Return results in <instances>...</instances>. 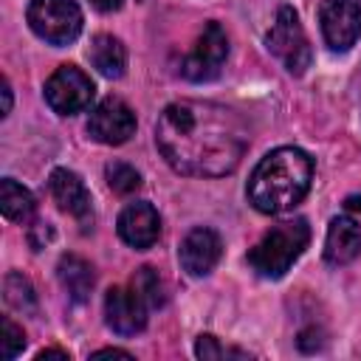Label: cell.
<instances>
[{
	"label": "cell",
	"mask_w": 361,
	"mask_h": 361,
	"mask_svg": "<svg viewBox=\"0 0 361 361\" xmlns=\"http://www.w3.org/2000/svg\"><path fill=\"white\" fill-rule=\"evenodd\" d=\"M164 161L192 178H220L237 169L248 147L245 118L226 104L180 99L164 107L155 124Z\"/></svg>",
	"instance_id": "obj_1"
},
{
	"label": "cell",
	"mask_w": 361,
	"mask_h": 361,
	"mask_svg": "<svg viewBox=\"0 0 361 361\" xmlns=\"http://www.w3.org/2000/svg\"><path fill=\"white\" fill-rule=\"evenodd\" d=\"M313 180V158L299 147L271 149L251 172L245 195L251 206L262 214L290 212L305 200Z\"/></svg>",
	"instance_id": "obj_2"
},
{
	"label": "cell",
	"mask_w": 361,
	"mask_h": 361,
	"mask_svg": "<svg viewBox=\"0 0 361 361\" xmlns=\"http://www.w3.org/2000/svg\"><path fill=\"white\" fill-rule=\"evenodd\" d=\"M307 243H310V226L305 217L282 220L271 226L262 234V240L248 251V265L262 279H279L305 254Z\"/></svg>",
	"instance_id": "obj_3"
},
{
	"label": "cell",
	"mask_w": 361,
	"mask_h": 361,
	"mask_svg": "<svg viewBox=\"0 0 361 361\" xmlns=\"http://www.w3.org/2000/svg\"><path fill=\"white\" fill-rule=\"evenodd\" d=\"M265 42H268V51L293 76H302L310 68V62H313V48L307 42V34H305L293 6H279L276 20H274Z\"/></svg>",
	"instance_id": "obj_4"
},
{
	"label": "cell",
	"mask_w": 361,
	"mask_h": 361,
	"mask_svg": "<svg viewBox=\"0 0 361 361\" xmlns=\"http://www.w3.org/2000/svg\"><path fill=\"white\" fill-rule=\"evenodd\" d=\"M28 25L48 45H71L82 34V8L76 0H31Z\"/></svg>",
	"instance_id": "obj_5"
},
{
	"label": "cell",
	"mask_w": 361,
	"mask_h": 361,
	"mask_svg": "<svg viewBox=\"0 0 361 361\" xmlns=\"http://www.w3.org/2000/svg\"><path fill=\"white\" fill-rule=\"evenodd\" d=\"M96 87L90 76L76 65H59L45 82V102L59 116H73L90 107Z\"/></svg>",
	"instance_id": "obj_6"
},
{
	"label": "cell",
	"mask_w": 361,
	"mask_h": 361,
	"mask_svg": "<svg viewBox=\"0 0 361 361\" xmlns=\"http://www.w3.org/2000/svg\"><path fill=\"white\" fill-rule=\"evenodd\" d=\"M226 56H228V37H226L223 25L212 20L203 25L195 48L183 56L180 73L189 82H212L220 76Z\"/></svg>",
	"instance_id": "obj_7"
},
{
	"label": "cell",
	"mask_w": 361,
	"mask_h": 361,
	"mask_svg": "<svg viewBox=\"0 0 361 361\" xmlns=\"http://www.w3.org/2000/svg\"><path fill=\"white\" fill-rule=\"evenodd\" d=\"M319 28L333 51H350L361 37V0H322Z\"/></svg>",
	"instance_id": "obj_8"
},
{
	"label": "cell",
	"mask_w": 361,
	"mask_h": 361,
	"mask_svg": "<svg viewBox=\"0 0 361 361\" xmlns=\"http://www.w3.org/2000/svg\"><path fill=\"white\" fill-rule=\"evenodd\" d=\"M135 133V113L127 102H121L118 96H107L102 99L87 118V135L99 144L107 147H118L124 141H130V135Z\"/></svg>",
	"instance_id": "obj_9"
},
{
	"label": "cell",
	"mask_w": 361,
	"mask_h": 361,
	"mask_svg": "<svg viewBox=\"0 0 361 361\" xmlns=\"http://www.w3.org/2000/svg\"><path fill=\"white\" fill-rule=\"evenodd\" d=\"M147 313H149V307L133 288L116 285L104 293V322L118 336L141 333L147 327Z\"/></svg>",
	"instance_id": "obj_10"
},
{
	"label": "cell",
	"mask_w": 361,
	"mask_h": 361,
	"mask_svg": "<svg viewBox=\"0 0 361 361\" xmlns=\"http://www.w3.org/2000/svg\"><path fill=\"white\" fill-rule=\"evenodd\" d=\"M116 231L135 251H147L161 237V217H158V212H155L152 203L135 200V203H127L121 209V214L116 220Z\"/></svg>",
	"instance_id": "obj_11"
},
{
	"label": "cell",
	"mask_w": 361,
	"mask_h": 361,
	"mask_svg": "<svg viewBox=\"0 0 361 361\" xmlns=\"http://www.w3.org/2000/svg\"><path fill=\"white\" fill-rule=\"evenodd\" d=\"M220 254H223V243H220V234L209 226H197L192 228L183 240H180V248H178V259H180V268L189 274V276H206L214 271V265L220 262Z\"/></svg>",
	"instance_id": "obj_12"
},
{
	"label": "cell",
	"mask_w": 361,
	"mask_h": 361,
	"mask_svg": "<svg viewBox=\"0 0 361 361\" xmlns=\"http://www.w3.org/2000/svg\"><path fill=\"white\" fill-rule=\"evenodd\" d=\"M48 189H51V197L56 200V206L68 214H73L85 228L87 223L93 220V209H90V192L85 186V180L73 172V169H65V166H56L51 175H48Z\"/></svg>",
	"instance_id": "obj_13"
},
{
	"label": "cell",
	"mask_w": 361,
	"mask_h": 361,
	"mask_svg": "<svg viewBox=\"0 0 361 361\" xmlns=\"http://www.w3.org/2000/svg\"><path fill=\"white\" fill-rule=\"evenodd\" d=\"M361 254V226L350 214L333 217L324 237V262L327 265H347Z\"/></svg>",
	"instance_id": "obj_14"
},
{
	"label": "cell",
	"mask_w": 361,
	"mask_h": 361,
	"mask_svg": "<svg viewBox=\"0 0 361 361\" xmlns=\"http://www.w3.org/2000/svg\"><path fill=\"white\" fill-rule=\"evenodd\" d=\"M56 276H59V285L65 288V293L76 302V305H85L90 299V290H93V265L76 254H65L56 265Z\"/></svg>",
	"instance_id": "obj_15"
},
{
	"label": "cell",
	"mask_w": 361,
	"mask_h": 361,
	"mask_svg": "<svg viewBox=\"0 0 361 361\" xmlns=\"http://www.w3.org/2000/svg\"><path fill=\"white\" fill-rule=\"evenodd\" d=\"M87 56H90V65H93L102 76H107V79L124 76V68H127V48L121 45L118 37H113V34H96V37L90 39Z\"/></svg>",
	"instance_id": "obj_16"
},
{
	"label": "cell",
	"mask_w": 361,
	"mask_h": 361,
	"mask_svg": "<svg viewBox=\"0 0 361 361\" xmlns=\"http://www.w3.org/2000/svg\"><path fill=\"white\" fill-rule=\"evenodd\" d=\"M37 203H34V195L17 183L14 178H3L0 180V212L14 220V223H25L31 214H34Z\"/></svg>",
	"instance_id": "obj_17"
},
{
	"label": "cell",
	"mask_w": 361,
	"mask_h": 361,
	"mask_svg": "<svg viewBox=\"0 0 361 361\" xmlns=\"http://www.w3.org/2000/svg\"><path fill=\"white\" fill-rule=\"evenodd\" d=\"M3 296L6 302L20 310V313H37V293L28 276H23L20 271H8L3 279Z\"/></svg>",
	"instance_id": "obj_18"
},
{
	"label": "cell",
	"mask_w": 361,
	"mask_h": 361,
	"mask_svg": "<svg viewBox=\"0 0 361 361\" xmlns=\"http://www.w3.org/2000/svg\"><path fill=\"white\" fill-rule=\"evenodd\" d=\"M130 288L144 299V305L149 307V310H155V307H164V302H166V290H164V279L158 276V271L152 268V265H141L135 274H133V279H130Z\"/></svg>",
	"instance_id": "obj_19"
},
{
	"label": "cell",
	"mask_w": 361,
	"mask_h": 361,
	"mask_svg": "<svg viewBox=\"0 0 361 361\" xmlns=\"http://www.w3.org/2000/svg\"><path fill=\"white\" fill-rule=\"evenodd\" d=\"M104 178H107V186L116 192V195H133L141 189V175L135 166L124 164V161H110L104 166Z\"/></svg>",
	"instance_id": "obj_20"
},
{
	"label": "cell",
	"mask_w": 361,
	"mask_h": 361,
	"mask_svg": "<svg viewBox=\"0 0 361 361\" xmlns=\"http://www.w3.org/2000/svg\"><path fill=\"white\" fill-rule=\"evenodd\" d=\"M23 347H25V333H23V327H17L8 316H3V319H0V355H3L6 361H11V358H17V355L23 353Z\"/></svg>",
	"instance_id": "obj_21"
},
{
	"label": "cell",
	"mask_w": 361,
	"mask_h": 361,
	"mask_svg": "<svg viewBox=\"0 0 361 361\" xmlns=\"http://www.w3.org/2000/svg\"><path fill=\"white\" fill-rule=\"evenodd\" d=\"M195 355H197V358H203V361H209V358H228V355L248 358V353H243V350H226V347H223L212 333L197 336V341H195Z\"/></svg>",
	"instance_id": "obj_22"
},
{
	"label": "cell",
	"mask_w": 361,
	"mask_h": 361,
	"mask_svg": "<svg viewBox=\"0 0 361 361\" xmlns=\"http://www.w3.org/2000/svg\"><path fill=\"white\" fill-rule=\"evenodd\" d=\"M51 240H54V226H51V223H45V220H34V223L28 226V243H31L34 251H42Z\"/></svg>",
	"instance_id": "obj_23"
},
{
	"label": "cell",
	"mask_w": 361,
	"mask_h": 361,
	"mask_svg": "<svg viewBox=\"0 0 361 361\" xmlns=\"http://www.w3.org/2000/svg\"><path fill=\"white\" fill-rule=\"evenodd\" d=\"M121 3H124V0H90V6L99 8L102 14H113V11H118Z\"/></svg>",
	"instance_id": "obj_24"
},
{
	"label": "cell",
	"mask_w": 361,
	"mask_h": 361,
	"mask_svg": "<svg viewBox=\"0 0 361 361\" xmlns=\"http://www.w3.org/2000/svg\"><path fill=\"white\" fill-rule=\"evenodd\" d=\"M104 355H118V358H133L130 350H121V347H102L93 353V358H104Z\"/></svg>",
	"instance_id": "obj_25"
},
{
	"label": "cell",
	"mask_w": 361,
	"mask_h": 361,
	"mask_svg": "<svg viewBox=\"0 0 361 361\" xmlns=\"http://www.w3.org/2000/svg\"><path fill=\"white\" fill-rule=\"evenodd\" d=\"M45 358H68L65 350H56V347H48V350H39L37 353V361H45Z\"/></svg>",
	"instance_id": "obj_26"
},
{
	"label": "cell",
	"mask_w": 361,
	"mask_h": 361,
	"mask_svg": "<svg viewBox=\"0 0 361 361\" xmlns=\"http://www.w3.org/2000/svg\"><path fill=\"white\" fill-rule=\"evenodd\" d=\"M11 113V87H8V79H3V113L0 116H8Z\"/></svg>",
	"instance_id": "obj_27"
},
{
	"label": "cell",
	"mask_w": 361,
	"mask_h": 361,
	"mask_svg": "<svg viewBox=\"0 0 361 361\" xmlns=\"http://www.w3.org/2000/svg\"><path fill=\"white\" fill-rule=\"evenodd\" d=\"M344 209H347V212H361V195H350V197L344 200Z\"/></svg>",
	"instance_id": "obj_28"
}]
</instances>
